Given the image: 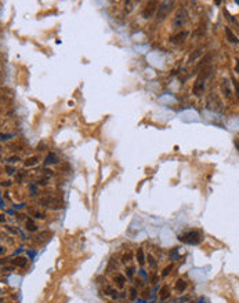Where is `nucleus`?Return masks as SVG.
Listing matches in <instances>:
<instances>
[{"label":"nucleus","instance_id":"obj_16","mask_svg":"<svg viewBox=\"0 0 239 303\" xmlns=\"http://www.w3.org/2000/svg\"><path fill=\"white\" fill-rule=\"evenodd\" d=\"M173 267H174V264H173V263H171V264H169V266H166V267H165V270L162 271V277H166V276H167V274L173 270Z\"/></svg>","mask_w":239,"mask_h":303},{"label":"nucleus","instance_id":"obj_25","mask_svg":"<svg viewBox=\"0 0 239 303\" xmlns=\"http://www.w3.org/2000/svg\"><path fill=\"white\" fill-rule=\"evenodd\" d=\"M234 84H235V88H236V92L239 94V83H236V81H234Z\"/></svg>","mask_w":239,"mask_h":303},{"label":"nucleus","instance_id":"obj_23","mask_svg":"<svg viewBox=\"0 0 239 303\" xmlns=\"http://www.w3.org/2000/svg\"><path fill=\"white\" fill-rule=\"evenodd\" d=\"M6 170H7V174H13L14 172V168H11V167H6Z\"/></svg>","mask_w":239,"mask_h":303},{"label":"nucleus","instance_id":"obj_13","mask_svg":"<svg viewBox=\"0 0 239 303\" xmlns=\"http://www.w3.org/2000/svg\"><path fill=\"white\" fill-rule=\"evenodd\" d=\"M115 283L117 284V287H119V288H122L123 285H124V277L122 276V274H116V277H115Z\"/></svg>","mask_w":239,"mask_h":303},{"label":"nucleus","instance_id":"obj_2","mask_svg":"<svg viewBox=\"0 0 239 303\" xmlns=\"http://www.w3.org/2000/svg\"><path fill=\"white\" fill-rule=\"evenodd\" d=\"M155 8H156V2H151L145 6V8L143 10V17L144 18H149V17L154 15Z\"/></svg>","mask_w":239,"mask_h":303},{"label":"nucleus","instance_id":"obj_10","mask_svg":"<svg viewBox=\"0 0 239 303\" xmlns=\"http://www.w3.org/2000/svg\"><path fill=\"white\" fill-rule=\"evenodd\" d=\"M25 227H26L28 232H36L37 230L36 225H35V222L32 221V219H28V221L25 222Z\"/></svg>","mask_w":239,"mask_h":303},{"label":"nucleus","instance_id":"obj_4","mask_svg":"<svg viewBox=\"0 0 239 303\" xmlns=\"http://www.w3.org/2000/svg\"><path fill=\"white\" fill-rule=\"evenodd\" d=\"M203 90H205V83L202 81V76H200V77H198V80L195 81V84H193V94L200 95V94L203 92Z\"/></svg>","mask_w":239,"mask_h":303},{"label":"nucleus","instance_id":"obj_21","mask_svg":"<svg viewBox=\"0 0 239 303\" xmlns=\"http://www.w3.org/2000/svg\"><path fill=\"white\" fill-rule=\"evenodd\" d=\"M33 217H35V218H40V219H43V218H44V214H41V212H35Z\"/></svg>","mask_w":239,"mask_h":303},{"label":"nucleus","instance_id":"obj_22","mask_svg":"<svg viewBox=\"0 0 239 303\" xmlns=\"http://www.w3.org/2000/svg\"><path fill=\"white\" fill-rule=\"evenodd\" d=\"M18 160H19V159L17 157V156H13V157H10V159H8V161H10V163H15V161H18Z\"/></svg>","mask_w":239,"mask_h":303},{"label":"nucleus","instance_id":"obj_12","mask_svg":"<svg viewBox=\"0 0 239 303\" xmlns=\"http://www.w3.org/2000/svg\"><path fill=\"white\" fill-rule=\"evenodd\" d=\"M137 260H138V263L140 264H144V262H145V256H144V251H143V248H138V251H137Z\"/></svg>","mask_w":239,"mask_h":303},{"label":"nucleus","instance_id":"obj_9","mask_svg":"<svg viewBox=\"0 0 239 303\" xmlns=\"http://www.w3.org/2000/svg\"><path fill=\"white\" fill-rule=\"evenodd\" d=\"M225 33H227V36H228V40H230L231 43H239V39L232 33V30H231L230 28H227V29H225Z\"/></svg>","mask_w":239,"mask_h":303},{"label":"nucleus","instance_id":"obj_18","mask_svg":"<svg viewBox=\"0 0 239 303\" xmlns=\"http://www.w3.org/2000/svg\"><path fill=\"white\" fill-rule=\"evenodd\" d=\"M126 274H127V277H129V278L133 277L134 276V269H133V267H127V269H126Z\"/></svg>","mask_w":239,"mask_h":303},{"label":"nucleus","instance_id":"obj_11","mask_svg":"<svg viewBox=\"0 0 239 303\" xmlns=\"http://www.w3.org/2000/svg\"><path fill=\"white\" fill-rule=\"evenodd\" d=\"M169 296H170V292H169V288L166 287H162V290H160V299L162 300H166Z\"/></svg>","mask_w":239,"mask_h":303},{"label":"nucleus","instance_id":"obj_24","mask_svg":"<svg viewBox=\"0 0 239 303\" xmlns=\"http://www.w3.org/2000/svg\"><path fill=\"white\" fill-rule=\"evenodd\" d=\"M130 258H131V252H129V253H126V255H124V260H130Z\"/></svg>","mask_w":239,"mask_h":303},{"label":"nucleus","instance_id":"obj_26","mask_svg":"<svg viewBox=\"0 0 239 303\" xmlns=\"http://www.w3.org/2000/svg\"><path fill=\"white\" fill-rule=\"evenodd\" d=\"M235 148H236L238 150H239V139H236V141H235Z\"/></svg>","mask_w":239,"mask_h":303},{"label":"nucleus","instance_id":"obj_5","mask_svg":"<svg viewBox=\"0 0 239 303\" xmlns=\"http://www.w3.org/2000/svg\"><path fill=\"white\" fill-rule=\"evenodd\" d=\"M184 37H187V32H180L178 34L173 36L170 41H171L173 44H180V43H182V41H184Z\"/></svg>","mask_w":239,"mask_h":303},{"label":"nucleus","instance_id":"obj_3","mask_svg":"<svg viewBox=\"0 0 239 303\" xmlns=\"http://www.w3.org/2000/svg\"><path fill=\"white\" fill-rule=\"evenodd\" d=\"M184 17H185V13L182 11V10H178V13L174 15V21H173V24H174L176 28L182 26V24H184V21H185Z\"/></svg>","mask_w":239,"mask_h":303},{"label":"nucleus","instance_id":"obj_15","mask_svg":"<svg viewBox=\"0 0 239 303\" xmlns=\"http://www.w3.org/2000/svg\"><path fill=\"white\" fill-rule=\"evenodd\" d=\"M105 290L108 291V292H106V294L111 295V298H112V299H117V291H116V290H112V288H111V287H106Z\"/></svg>","mask_w":239,"mask_h":303},{"label":"nucleus","instance_id":"obj_1","mask_svg":"<svg viewBox=\"0 0 239 303\" xmlns=\"http://www.w3.org/2000/svg\"><path fill=\"white\" fill-rule=\"evenodd\" d=\"M178 240L185 244H189V245H196L202 241V234H200L199 230H188L182 234L178 236Z\"/></svg>","mask_w":239,"mask_h":303},{"label":"nucleus","instance_id":"obj_8","mask_svg":"<svg viewBox=\"0 0 239 303\" xmlns=\"http://www.w3.org/2000/svg\"><path fill=\"white\" fill-rule=\"evenodd\" d=\"M185 288H187V281H185V280H182V278H180V280L176 281V290H177L178 292L185 291Z\"/></svg>","mask_w":239,"mask_h":303},{"label":"nucleus","instance_id":"obj_14","mask_svg":"<svg viewBox=\"0 0 239 303\" xmlns=\"http://www.w3.org/2000/svg\"><path fill=\"white\" fill-rule=\"evenodd\" d=\"M37 161H39V157H37V156H33V157H30V159H28V160H26V161H25V165H26V167L35 165Z\"/></svg>","mask_w":239,"mask_h":303},{"label":"nucleus","instance_id":"obj_6","mask_svg":"<svg viewBox=\"0 0 239 303\" xmlns=\"http://www.w3.org/2000/svg\"><path fill=\"white\" fill-rule=\"evenodd\" d=\"M57 163H58V157H57V154H54V153H50V154L46 157V160H44V165L57 164Z\"/></svg>","mask_w":239,"mask_h":303},{"label":"nucleus","instance_id":"obj_19","mask_svg":"<svg viewBox=\"0 0 239 303\" xmlns=\"http://www.w3.org/2000/svg\"><path fill=\"white\" fill-rule=\"evenodd\" d=\"M136 296H137V290H136V288H131V290H130V299H131V300H134Z\"/></svg>","mask_w":239,"mask_h":303},{"label":"nucleus","instance_id":"obj_27","mask_svg":"<svg viewBox=\"0 0 239 303\" xmlns=\"http://www.w3.org/2000/svg\"><path fill=\"white\" fill-rule=\"evenodd\" d=\"M235 69H236V72L239 73V60H236V68H235Z\"/></svg>","mask_w":239,"mask_h":303},{"label":"nucleus","instance_id":"obj_7","mask_svg":"<svg viewBox=\"0 0 239 303\" xmlns=\"http://www.w3.org/2000/svg\"><path fill=\"white\" fill-rule=\"evenodd\" d=\"M11 263L14 264V266H18V267H25L26 263H28V259H25V258H15V259L11 260Z\"/></svg>","mask_w":239,"mask_h":303},{"label":"nucleus","instance_id":"obj_20","mask_svg":"<svg viewBox=\"0 0 239 303\" xmlns=\"http://www.w3.org/2000/svg\"><path fill=\"white\" fill-rule=\"evenodd\" d=\"M148 262L151 263V266H152V267H155V266H156V262H155V260H154V258H152L151 255H148Z\"/></svg>","mask_w":239,"mask_h":303},{"label":"nucleus","instance_id":"obj_17","mask_svg":"<svg viewBox=\"0 0 239 303\" xmlns=\"http://www.w3.org/2000/svg\"><path fill=\"white\" fill-rule=\"evenodd\" d=\"M200 54H202V51H200V50H198V51H196V53L195 54H192L191 55V57H189V60H188V62H189V64H192V62H193V60H196V58H198L199 57V55Z\"/></svg>","mask_w":239,"mask_h":303}]
</instances>
